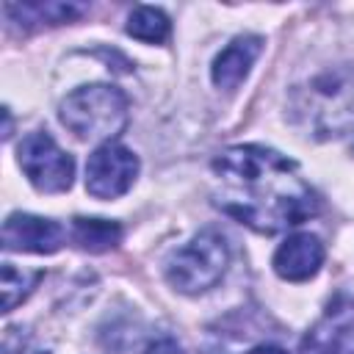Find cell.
I'll return each mask as SVG.
<instances>
[{"label": "cell", "instance_id": "cell-1", "mask_svg": "<svg viewBox=\"0 0 354 354\" xmlns=\"http://www.w3.org/2000/svg\"><path fill=\"white\" fill-rule=\"evenodd\" d=\"M216 205L235 221L257 232H282L315 216V191L299 177L296 163L285 155L241 144L213 160Z\"/></svg>", "mask_w": 354, "mask_h": 354}, {"label": "cell", "instance_id": "cell-2", "mask_svg": "<svg viewBox=\"0 0 354 354\" xmlns=\"http://www.w3.org/2000/svg\"><path fill=\"white\" fill-rule=\"evenodd\" d=\"M61 124L83 141L113 138L127 124V97L122 88L108 83H91L75 88L61 100Z\"/></svg>", "mask_w": 354, "mask_h": 354}, {"label": "cell", "instance_id": "cell-3", "mask_svg": "<svg viewBox=\"0 0 354 354\" xmlns=\"http://www.w3.org/2000/svg\"><path fill=\"white\" fill-rule=\"evenodd\" d=\"M230 246L221 232L202 230L185 246H180L166 263V279L180 293H205L227 271Z\"/></svg>", "mask_w": 354, "mask_h": 354}, {"label": "cell", "instance_id": "cell-4", "mask_svg": "<svg viewBox=\"0 0 354 354\" xmlns=\"http://www.w3.org/2000/svg\"><path fill=\"white\" fill-rule=\"evenodd\" d=\"M17 160L25 177L41 194H61L72 185L75 160L53 141L50 133H28L17 147Z\"/></svg>", "mask_w": 354, "mask_h": 354}, {"label": "cell", "instance_id": "cell-5", "mask_svg": "<svg viewBox=\"0 0 354 354\" xmlns=\"http://www.w3.org/2000/svg\"><path fill=\"white\" fill-rule=\"evenodd\" d=\"M138 174V158L116 141H105L88 155L86 163V191L97 199H116L130 191Z\"/></svg>", "mask_w": 354, "mask_h": 354}, {"label": "cell", "instance_id": "cell-6", "mask_svg": "<svg viewBox=\"0 0 354 354\" xmlns=\"http://www.w3.org/2000/svg\"><path fill=\"white\" fill-rule=\"evenodd\" d=\"M64 227L53 218L30 216V213H11L3 224V249L6 252H33V254H53L64 246Z\"/></svg>", "mask_w": 354, "mask_h": 354}, {"label": "cell", "instance_id": "cell-7", "mask_svg": "<svg viewBox=\"0 0 354 354\" xmlns=\"http://www.w3.org/2000/svg\"><path fill=\"white\" fill-rule=\"evenodd\" d=\"M299 354H354V301L326 310L301 337Z\"/></svg>", "mask_w": 354, "mask_h": 354}, {"label": "cell", "instance_id": "cell-8", "mask_svg": "<svg viewBox=\"0 0 354 354\" xmlns=\"http://www.w3.org/2000/svg\"><path fill=\"white\" fill-rule=\"evenodd\" d=\"M324 266V243L310 232L290 235L274 252V271L288 282H304Z\"/></svg>", "mask_w": 354, "mask_h": 354}, {"label": "cell", "instance_id": "cell-9", "mask_svg": "<svg viewBox=\"0 0 354 354\" xmlns=\"http://www.w3.org/2000/svg\"><path fill=\"white\" fill-rule=\"evenodd\" d=\"M263 53V39L260 36H238L232 39L213 61V83L224 91L238 88V83L249 75L252 64Z\"/></svg>", "mask_w": 354, "mask_h": 354}, {"label": "cell", "instance_id": "cell-10", "mask_svg": "<svg viewBox=\"0 0 354 354\" xmlns=\"http://www.w3.org/2000/svg\"><path fill=\"white\" fill-rule=\"evenodd\" d=\"M72 241L86 252H108L122 241V227L108 218H75Z\"/></svg>", "mask_w": 354, "mask_h": 354}, {"label": "cell", "instance_id": "cell-11", "mask_svg": "<svg viewBox=\"0 0 354 354\" xmlns=\"http://www.w3.org/2000/svg\"><path fill=\"white\" fill-rule=\"evenodd\" d=\"M169 30H171V22L169 17L160 11V8H152V6H138L133 8V14L127 17V33L138 41H147V44H160L169 39Z\"/></svg>", "mask_w": 354, "mask_h": 354}, {"label": "cell", "instance_id": "cell-12", "mask_svg": "<svg viewBox=\"0 0 354 354\" xmlns=\"http://www.w3.org/2000/svg\"><path fill=\"white\" fill-rule=\"evenodd\" d=\"M8 14H19L25 22H47V25H61L83 14V6L72 3H28V6H6Z\"/></svg>", "mask_w": 354, "mask_h": 354}, {"label": "cell", "instance_id": "cell-13", "mask_svg": "<svg viewBox=\"0 0 354 354\" xmlns=\"http://www.w3.org/2000/svg\"><path fill=\"white\" fill-rule=\"evenodd\" d=\"M41 279V271H25L17 268L14 263H3V313H11L22 299H28V293L36 288V282Z\"/></svg>", "mask_w": 354, "mask_h": 354}, {"label": "cell", "instance_id": "cell-14", "mask_svg": "<svg viewBox=\"0 0 354 354\" xmlns=\"http://www.w3.org/2000/svg\"><path fill=\"white\" fill-rule=\"evenodd\" d=\"M144 354H183V346L177 340H171V337H160V340L149 343V348Z\"/></svg>", "mask_w": 354, "mask_h": 354}, {"label": "cell", "instance_id": "cell-15", "mask_svg": "<svg viewBox=\"0 0 354 354\" xmlns=\"http://www.w3.org/2000/svg\"><path fill=\"white\" fill-rule=\"evenodd\" d=\"M246 354H288V351L279 348V346H254V348H249Z\"/></svg>", "mask_w": 354, "mask_h": 354}]
</instances>
